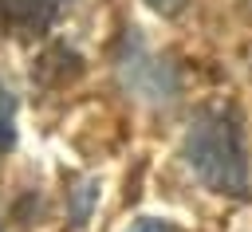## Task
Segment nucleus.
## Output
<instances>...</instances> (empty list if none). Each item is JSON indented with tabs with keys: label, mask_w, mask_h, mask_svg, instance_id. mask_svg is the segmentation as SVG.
<instances>
[{
	"label": "nucleus",
	"mask_w": 252,
	"mask_h": 232,
	"mask_svg": "<svg viewBox=\"0 0 252 232\" xmlns=\"http://www.w3.org/2000/svg\"><path fill=\"white\" fill-rule=\"evenodd\" d=\"M189 169L197 181L220 197H248V149H244V130L240 114L232 106H209L193 118L185 145H181Z\"/></svg>",
	"instance_id": "nucleus-1"
},
{
	"label": "nucleus",
	"mask_w": 252,
	"mask_h": 232,
	"mask_svg": "<svg viewBox=\"0 0 252 232\" xmlns=\"http://www.w3.org/2000/svg\"><path fill=\"white\" fill-rule=\"evenodd\" d=\"M67 0H0V24L16 35H35L55 24Z\"/></svg>",
	"instance_id": "nucleus-2"
},
{
	"label": "nucleus",
	"mask_w": 252,
	"mask_h": 232,
	"mask_svg": "<svg viewBox=\"0 0 252 232\" xmlns=\"http://www.w3.org/2000/svg\"><path fill=\"white\" fill-rule=\"evenodd\" d=\"M16 145V98L8 87H0V153Z\"/></svg>",
	"instance_id": "nucleus-3"
},
{
	"label": "nucleus",
	"mask_w": 252,
	"mask_h": 232,
	"mask_svg": "<svg viewBox=\"0 0 252 232\" xmlns=\"http://www.w3.org/2000/svg\"><path fill=\"white\" fill-rule=\"evenodd\" d=\"M94 181H83L79 189H75V197H79V204H75V224H83L87 220V212H91V201H94Z\"/></svg>",
	"instance_id": "nucleus-4"
},
{
	"label": "nucleus",
	"mask_w": 252,
	"mask_h": 232,
	"mask_svg": "<svg viewBox=\"0 0 252 232\" xmlns=\"http://www.w3.org/2000/svg\"><path fill=\"white\" fill-rule=\"evenodd\" d=\"M126 232H181L173 220H158V216H142V220H134Z\"/></svg>",
	"instance_id": "nucleus-5"
},
{
	"label": "nucleus",
	"mask_w": 252,
	"mask_h": 232,
	"mask_svg": "<svg viewBox=\"0 0 252 232\" xmlns=\"http://www.w3.org/2000/svg\"><path fill=\"white\" fill-rule=\"evenodd\" d=\"M154 12H161V16H177L181 8H185V0H146Z\"/></svg>",
	"instance_id": "nucleus-6"
}]
</instances>
